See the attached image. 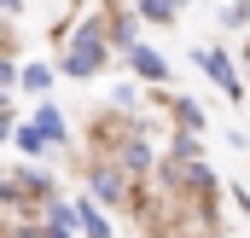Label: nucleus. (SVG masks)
Here are the masks:
<instances>
[{
    "mask_svg": "<svg viewBox=\"0 0 250 238\" xmlns=\"http://www.w3.org/2000/svg\"><path fill=\"white\" fill-rule=\"evenodd\" d=\"M169 157H175V163H192V157H198V134H175V139H169Z\"/></svg>",
    "mask_w": 250,
    "mask_h": 238,
    "instance_id": "f8f14e48",
    "label": "nucleus"
},
{
    "mask_svg": "<svg viewBox=\"0 0 250 238\" xmlns=\"http://www.w3.org/2000/svg\"><path fill=\"white\" fill-rule=\"evenodd\" d=\"M87 198L99 209H123V203H134V175H123L117 163H93L87 169Z\"/></svg>",
    "mask_w": 250,
    "mask_h": 238,
    "instance_id": "f03ea898",
    "label": "nucleus"
},
{
    "mask_svg": "<svg viewBox=\"0 0 250 238\" xmlns=\"http://www.w3.org/2000/svg\"><path fill=\"white\" fill-rule=\"evenodd\" d=\"M0 139H12V111L0 105Z\"/></svg>",
    "mask_w": 250,
    "mask_h": 238,
    "instance_id": "a211bd4d",
    "label": "nucleus"
},
{
    "mask_svg": "<svg viewBox=\"0 0 250 238\" xmlns=\"http://www.w3.org/2000/svg\"><path fill=\"white\" fill-rule=\"evenodd\" d=\"M0 87H18V64L12 59H0Z\"/></svg>",
    "mask_w": 250,
    "mask_h": 238,
    "instance_id": "2eb2a0df",
    "label": "nucleus"
},
{
    "mask_svg": "<svg viewBox=\"0 0 250 238\" xmlns=\"http://www.w3.org/2000/svg\"><path fill=\"white\" fill-rule=\"evenodd\" d=\"M111 99H117V111H128V105L140 99V87H134V81H123V87H111Z\"/></svg>",
    "mask_w": 250,
    "mask_h": 238,
    "instance_id": "4468645a",
    "label": "nucleus"
},
{
    "mask_svg": "<svg viewBox=\"0 0 250 238\" xmlns=\"http://www.w3.org/2000/svg\"><path fill=\"white\" fill-rule=\"evenodd\" d=\"M41 238H76L70 227H53V221H41Z\"/></svg>",
    "mask_w": 250,
    "mask_h": 238,
    "instance_id": "dca6fc26",
    "label": "nucleus"
},
{
    "mask_svg": "<svg viewBox=\"0 0 250 238\" xmlns=\"http://www.w3.org/2000/svg\"><path fill=\"white\" fill-rule=\"evenodd\" d=\"M209 238H227V233H209Z\"/></svg>",
    "mask_w": 250,
    "mask_h": 238,
    "instance_id": "aec40b11",
    "label": "nucleus"
},
{
    "mask_svg": "<svg viewBox=\"0 0 250 238\" xmlns=\"http://www.w3.org/2000/svg\"><path fill=\"white\" fill-rule=\"evenodd\" d=\"M76 209V233H87V238H111V221H105V209L93 203V198H82V203H70Z\"/></svg>",
    "mask_w": 250,
    "mask_h": 238,
    "instance_id": "423d86ee",
    "label": "nucleus"
},
{
    "mask_svg": "<svg viewBox=\"0 0 250 238\" xmlns=\"http://www.w3.org/2000/svg\"><path fill=\"white\" fill-rule=\"evenodd\" d=\"M111 59V35H105V23L93 18V23H82L76 35H70V53H64V76H99Z\"/></svg>",
    "mask_w": 250,
    "mask_h": 238,
    "instance_id": "f257e3e1",
    "label": "nucleus"
},
{
    "mask_svg": "<svg viewBox=\"0 0 250 238\" xmlns=\"http://www.w3.org/2000/svg\"><path fill=\"white\" fill-rule=\"evenodd\" d=\"M192 59H198V70H204V76H209L227 99H245V81H239V70H233V59H227L221 47H198Z\"/></svg>",
    "mask_w": 250,
    "mask_h": 238,
    "instance_id": "7ed1b4c3",
    "label": "nucleus"
},
{
    "mask_svg": "<svg viewBox=\"0 0 250 238\" xmlns=\"http://www.w3.org/2000/svg\"><path fill=\"white\" fill-rule=\"evenodd\" d=\"M29 128L41 134V145H70V122H64L59 105H41V111L29 117Z\"/></svg>",
    "mask_w": 250,
    "mask_h": 238,
    "instance_id": "39448f33",
    "label": "nucleus"
},
{
    "mask_svg": "<svg viewBox=\"0 0 250 238\" xmlns=\"http://www.w3.org/2000/svg\"><path fill=\"white\" fill-rule=\"evenodd\" d=\"M6 238H41V227H29V221H23V227H12Z\"/></svg>",
    "mask_w": 250,
    "mask_h": 238,
    "instance_id": "f3484780",
    "label": "nucleus"
},
{
    "mask_svg": "<svg viewBox=\"0 0 250 238\" xmlns=\"http://www.w3.org/2000/svg\"><path fill=\"white\" fill-rule=\"evenodd\" d=\"M18 6H23V0H0V12H18Z\"/></svg>",
    "mask_w": 250,
    "mask_h": 238,
    "instance_id": "6ab92c4d",
    "label": "nucleus"
},
{
    "mask_svg": "<svg viewBox=\"0 0 250 238\" xmlns=\"http://www.w3.org/2000/svg\"><path fill=\"white\" fill-rule=\"evenodd\" d=\"M18 186H23V198H35V203H47V198H53V175H47V169H23Z\"/></svg>",
    "mask_w": 250,
    "mask_h": 238,
    "instance_id": "6e6552de",
    "label": "nucleus"
},
{
    "mask_svg": "<svg viewBox=\"0 0 250 238\" xmlns=\"http://www.w3.org/2000/svg\"><path fill=\"white\" fill-rule=\"evenodd\" d=\"M221 23H233V29H245V23H250V6H245V0H233V6H221Z\"/></svg>",
    "mask_w": 250,
    "mask_h": 238,
    "instance_id": "ddd939ff",
    "label": "nucleus"
},
{
    "mask_svg": "<svg viewBox=\"0 0 250 238\" xmlns=\"http://www.w3.org/2000/svg\"><path fill=\"white\" fill-rule=\"evenodd\" d=\"M117 169H123V175H146V169H151V145H146V139H123V145H117Z\"/></svg>",
    "mask_w": 250,
    "mask_h": 238,
    "instance_id": "0eeeda50",
    "label": "nucleus"
},
{
    "mask_svg": "<svg viewBox=\"0 0 250 238\" xmlns=\"http://www.w3.org/2000/svg\"><path fill=\"white\" fill-rule=\"evenodd\" d=\"M134 12H140L146 23H175L181 6H175V0H134Z\"/></svg>",
    "mask_w": 250,
    "mask_h": 238,
    "instance_id": "9d476101",
    "label": "nucleus"
},
{
    "mask_svg": "<svg viewBox=\"0 0 250 238\" xmlns=\"http://www.w3.org/2000/svg\"><path fill=\"white\" fill-rule=\"evenodd\" d=\"M175 122H181V128H192V134H204V105H192L187 93H181V99H175Z\"/></svg>",
    "mask_w": 250,
    "mask_h": 238,
    "instance_id": "9b49d317",
    "label": "nucleus"
},
{
    "mask_svg": "<svg viewBox=\"0 0 250 238\" xmlns=\"http://www.w3.org/2000/svg\"><path fill=\"white\" fill-rule=\"evenodd\" d=\"M0 41H6V29H0Z\"/></svg>",
    "mask_w": 250,
    "mask_h": 238,
    "instance_id": "412c9836",
    "label": "nucleus"
},
{
    "mask_svg": "<svg viewBox=\"0 0 250 238\" xmlns=\"http://www.w3.org/2000/svg\"><path fill=\"white\" fill-rule=\"evenodd\" d=\"M128 64H134V76L140 81H169V59L157 53V47H146V41H134V47H123Z\"/></svg>",
    "mask_w": 250,
    "mask_h": 238,
    "instance_id": "20e7f679",
    "label": "nucleus"
},
{
    "mask_svg": "<svg viewBox=\"0 0 250 238\" xmlns=\"http://www.w3.org/2000/svg\"><path fill=\"white\" fill-rule=\"evenodd\" d=\"M18 87H23V93H47V87H53V70H47V64H23V70H18Z\"/></svg>",
    "mask_w": 250,
    "mask_h": 238,
    "instance_id": "1a4fd4ad",
    "label": "nucleus"
}]
</instances>
